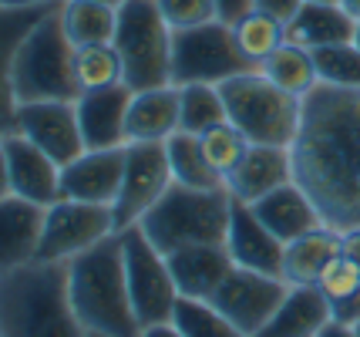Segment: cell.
I'll return each instance as SVG.
<instances>
[{"label":"cell","instance_id":"cell-41","mask_svg":"<svg viewBox=\"0 0 360 337\" xmlns=\"http://www.w3.org/2000/svg\"><path fill=\"white\" fill-rule=\"evenodd\" d=\"M139 337H186L175 324H155V327H145Z\"/></svg>","mask_w":360,"mask_h":337},{"label":"cell","instance_id":"cell-6","mask_svg":"<svg viewBox=\"0 0 360 337\" xmlns=\"http://www.w3.org/2000/svg\"><path fill=\"white\" fill-rule=\"evenodd\" d=\"M226 115L252 145H283L290 148L300 129L303 98L286 95L263 71H246L219 84Z\"/></svg>","mask_w":360,"mask_h":337},{"label":"cell","instance_id":"cell-42","mask_svg":"<svg viewBox=\"0 0 360 337\" xmlns=\"http://www.w3.org/2000/svg\"><path fill=\"white\" fill-rule=\"evenodd\" d=\"M316 337H357V331H354V327H347V324L330 321L327 327H323V331H320Z\"/></svg>","mask_w":360,"mask_h":337},{"label":"cell","instance_id":"cell-13","mask_svg":"<svg viewBox=\"0 0 360 337\" xmlns=\"http://www.w3.org/2000/svg\"><path fill=\"white\" fill-rule=\"evenodd\" d=\"M172 165L165 142H128V162L125 179H122V193L115 199V229L122 233L128 226H135L155 206L172 186Z\"/></svg>","mask_w":360,"mask_h":337},{"label":"cell","instance_id":"cell-39","mask_svg":"<svg viewBox=\"0 0 360 337\" xmlns=\"http://www.w3.org/2000/svg\"><path fill=\"white\" fill-rule=\"evenodd\" d=\"M216 7H219V20L236 24L243 14H250L252 11V0H216Z\"/></svg>","mask_w":360,"mask_h":337},{"label":"cell","instance_id":"cell-40","mask_svg":"<svg viewBox=\"0 0 360 337\" xmlns=\"http://www.w3.org/2000/svg\"><path fill=\"white\" fill-rule=\"evenodd\" d=\"M347 260H354L360 267V226H354V229H344V250H340Z\"/></svg>","mask_w":360,"mask_h":337},{"label":"cell","instance_id":"cell-19","mask_svg":"<svg viewBox=\"0 0 360 337\" xmlns=\"http://www.w3.org/2000/svg\"><path fill=\"white\" fill-rule=\"evenodd\" d=\"M169 270L175 276V287L182 297H195V300H209L226 273L236 267L233 253L226 243H195V246H182L169 253Z\"/></svg>","mask_w":360,"mask_h":337},{"label":"cell","instance_id":"cell-14","mask_svg":"<svg viewBox=\"0 0 360 337\" xmlns=\"http://www.w3.org/2000/svg\"><path fill=\"white\" fill-rule=\"evenodd\" d=\"M0 196H24L41 206L61 203V165L31 139L4 132L0 139Z\"/></svg>","mask_w":360,"mask_h":337},{"label":"cell","instance_id":"cell-29","mask_svg":"<svg viewBox=\"0 0 360 337\" xmlns=\"http://www.w3.org/2000/svg\"><path fill=\"white\" fill-rule=\"evenodd\" d=\"M75 71H78L81 95L88 91H105L115 84H125V65L115 44H91V48H78L75 58Z\"/></svg>","mask_w":360,"mask_h":337},{"label":"cell","instance_id":"cell-16","mask_svg":"<svg viewBox=\"0 0 360 337\" xmlns=\"http://www.w3.org/2000/svg\"><path fill=\"white\" fill-rule=\"evenodd\" d=\"M47 209L24 196H0V273L37 260Z\"/></svg>","mask_w":360,"mask_h":337},{"label":"cell","instance_id":"cell-15","mask_svg":"<svg viewBox=\"0 0 360 337\" xmlns=\"http://www.w3.org/2000/svg\"><path fill=\"white\" fill-rule=\"evenodd\" d=\"M128 145L122 148H88L84 155L61 169V199L115 206L125 179Z\"/></svg>","mask_w":360,"mask_h":337},{"label":"cell","instance_id":"cell-22","mask_svg":"<svg viewBox=\"0 0 360 337\" xmlns=\"http://www.w3.org/2000/svg\"><path fill=\"white\" fill-rule=\"evenodd\" d=\"M344 250V233L333 226H316L310 233L286 243L283 250V280L290 287H316L320 276Z\"/></svg>","mask_w":360,"mask_h":337},{"label":"cell","instance_id":"cell-45","mask_svg":"<svg viewBox=\"0 0 360 337\" xmlns=\"http://www.w3.org/2000/svg\"><path fill=\"white\" fill-rule=\"evenodd\" d=\"M98 4H108V7H115V11H118V7H122L125 0H98Z\"/></svg>","mask_w":360,"mask_h":337},{"label":"cell","instance_id":"cell-9","mask_svg":"<svg viewBox=\"0 0 360 337\" xmlns=\"http://www.w3.org/2000/svg\"><path fill=\"white\" fill-rule=\"evenodd\" d=\"M122 250H125V276H128V293H131V307L139 327H155V324H172L175 304H179V287L169 270L165 253H158L152 240L145 236L139 223L122 229Z\"/></svg>","mask_w":360,"mask_h":337},{"label":"cell","instance_id":"cell-4","mask_svg":"<svg viewBox=\"0 0 360 337\" xmlns=\"http://www.w3.org/2000/svg\"><path fill=\"white\" fill-rule=\"evenodd\" d=\"M61 7H54L20 41L14 58L0 65L4 101L24 105V101H78L81 98L78 71H75L78 48L64 34Z\"/></svg>","mask_w":360,"mask_h":337},{"label":"cell","instance_id":"cell-27","mask_svg":"<svg viewBox=\"0 0 360 337\" xmlns=\"http://www.w3.org/2000/svg\"><path fill=\"white\" fill-rule=\"evenodd\" d=\"M165 152H169V165H172L175 182H182L188 189H219V186H226V179L216 172V165L205 155L199 135L175 132V135L165 139Z\"/></svg>","mask_w":360,"mask_h":337},{"label":"cell","instance_id":"cell-49","mask_svg":"<svg viewBox=\"0 0 360 337\" xmlns=\"http://www.w3.org/2000/svg\"><path fill=\"white\" fill-rule=\"evenodd\" d=\"M88 337H105V334H88Z\"/></svg>","mask_w":360,"mask_h":337},{"label":"cell","instance_id":"cell-23","mask_svg":"<svg viewBox=\"0 0 360 337\" xmlns=\"http://www.w3.org/2000/svg\"><path fill=\"white\" fill-rule=\"evenodd\" d=\"M182 125V91L175 84L135 91L128 108V142H165Z\"/></svg>","mask_w":360,"mask_h":337},{"label":"cell","instance_id":"cell-33","mask_svg":"<svg viewBox=\"0 0 360 337\" xmlns=\"http://www.w3.org/2000/svg\"><path fill=\"white\" fill-rule=\"evenodd\" d=\"M314 54L316 75L323 84H337V88H360V48L354 41L347 44H330V48H316Z\"/></svg>","mask_w":360,"mask_h":337},{"label":"cell","instance_id":"cell-46","mask_svg":"<svg viewBox=\"0 0 360 337\" xmlns=\"http://www.w3.org/2000/svg\"><path fill=\"white\" fill-rule=\"evenodd\" d=\"M307 4H340V0H307Z\"/></svg>","mask_w":360,"mask_h":337},{"label":"cell","instance_id":"cell-31","mask_svg":"<svg viewBox=\"0 0 360 337\" xmlns=\"http://www.w3.org/2000/svg\"><path fill=\"white\" fill-rule=\"evenodd\" d=\"M172 324L186 337H246L229 317H222L209 300H195V297H179Z\"/></svg>","mask_w":360,"mask_h":337},{"label":"cell","instance_id":"cell-36","mask_svg":"<svg viewBox=\"0 0 360 337\" xmlns=\"http://www.w3.org/2000/svg\"><path fill=\"white\" fill-rule=\"evenodd\" d=\"M316 287L323 290V297H327V300H340V297H347V293H354V290L360 287V267L354 263V260H347L344 253H340V257L323 270V276H320V284H316Z\"/></svg>","mask_w":360,"mask_h":337},{"label":"cell","instance_id":"cell-47","mask_svg":"<svg viewBox=\"0 0 360 337\" xmlns=\"http://www.w3.org/2000/svg\"><path fill=\"white\" fill-rule=\"evenodd\" d=\"M354 44H357V48H360V20H357V37H354Z\"/></svg>","mask_w":360,"mask_h":337},{"label":"cell","instance_id":"cell-48","mask_svg":"<svg viewBox=\"0 0 360 337\" xmlns=\"http://www.w3.org/2000/svg\"><path fill=\"white\" fill-rule=\"evenodd\" d=\"M354 331H357V337H360V324H357V327H354Z\"/></svg>","mask_w":360,"mask_h":337},{"label":"cell","instance_id":"cell-35","mask_svg":"<svg viewBox=\"0 0 360 337\" xmlns=\"http://www.w3.org/2000/svg\"><path fill=\"white\" fill-rule=\"evenodd\" d=\"M158 11L172 31H192V27L219 20L216 0H158Z\"/></svg>","mask_w":360,"mask_h":337},{"label":"cell","instance_id":"cell-37","mask_svg":"<svg viewBox=\"0 0 360 337\" xmlns=\"http://www.w3.org/2000/svg\"><path fill=\"white\" fill-rule=\"evenodd\" d=\"M303 4H307V0H252V11L269 14L273 20H280L283 27H286V24H293V17L303 11Z\"/></svg>","mask_w":360,"mask_h":337},{"label":"cell","instance_id":"cell-5","mask_svg":"<svg viewBox=\"0 0 360 337\" xmlns=\"http://www.w3.org/2000/svg\"><path fill=\"white\" fill-rule=\"evenodd\" d=\"M229 209H233L229 186L188 189L182 182H172L169 193L139 220V226L158 253L169 257L175 250L195 246V243H226Z\"/></svg>","mask_w":360,"mask_h":337},{"label":"cell","instance_id":"cell-44","mask_svg":"<svg viewBox=\"0 0 360 337\" xmlns=\"http://www.w3.org/2000/svg\"><path fill=\"white\" fill-rule=\"evenodd\" d=\"M340 4H344V11H347V14H350V17H357V20H360V0H340Z\"/></svg>","mask_w":360,"mask_h":337},{"label":"cell","instance_id":"cell-1","mask_svg":"<svg viewBox=\"0 0 360 337\" xmlns=\"http://www.w3.org/2000/svg\"><path fill=\"white\" fill-rule=\"evenodd\" d=\"M293 152V182L333 229L360 226V88L316 84L303 98Z\"/></svg>","mask_w":360,"mask_h":337},{"label":"cell","instance_id":"cell-21","mask_svg":"<svg viewBox=\"0 0 360 337\" xmlns=\"http://www.w3.org/2000/svg\"><path fill=\"white\" fill-rule=\"evenodd\" d=\"M250 206H252V212L259 216V223L266 226L269 233L283 243H293L297 236L310 233V229H316V226H327L323 220H320L314 199L303 193L297 182H286V186H280V189L266 193L263 199L250 203Z\"/></svg>","mask_w":360,"mask_h":337},{"label":"cell","instance_id":"cell-43","mask_svg":"<svg viewBox=\"0 0 360 337\" xmlns=\"http://www.w3.org/2000/svg\"><path fill=\"white\" fill-rule=\"evenodd\" d=\"M41 4H54V0H4V7H41Z\"/></svg>","mask_w":360,"mask_h":337},{"label":"cell","instance_id":"cell-7","mask_svg":"<svg viewBox=\"0 0 360 337\" xmlns=\"http://www.w3.org/2000/svg\"><path fill=\"white\" fill-rule=\"evenodd\" d=\"M131 91L172 84V27L158 11V0H125L118 7V31L111 41Z\"/></svg>","mask_w":360,"mask_h":337},{"label":"cell","instance_id":"cell-26","mask_svg":"<svg viewBox=\"0 0 360 337\" xmlns=\"http://www.w3.org/2000/svg\"><path fill=\"white\" fill-rule=\"evenodd\" d=\"M61 24L75 48L111 44L115 31H118V11L108 4H98V0H64Z\"/></svg>","mask_w":360,"mask_h":337},{"label":"cell","instance_id":"cell-38","mask_svg":"<svg viewBox=\"0 0 360 337\" xmlns=\"http://www.w3.org/2000/svg\"><path fill=\"white\" fill-rule=\"evenodd\" d=\"M330 317L337 324H347V327H357L360 324V287L354 293H347L340 300H330Z\"/></svg>","mask_w":360,"mask_h":337},{"label":"cell","instance_id":"cell-8","mask_svg":"<svg viewBox=\"0 0 360 337\" xmlns=\"http://www.w3.org/2000/svg\"><path fill=\"white\" fill-rule=\"evenodd\" d=\"M259 71L236 44L233 24L212 20L192 31H172V84H222L226 78Z\"/></svg>","mask_w":360,"mask_h":337},{"label":"cell","instance_id":"cell-18","mask_svg":"<svg viewBox=\"0 0 360 337\" xmlns=\"http://www.w3.org/2000/svg\"><path fill=\"white\" fill-rule=\"evenodd\" d=\"M135 91L115 84L105 91H88L78 98V122L84 148H122L128 145V108Z\"/></svg>","mask_w":360,"mask_h":337},{"label":"cell","instance_id":"cell-2","mask_svg":"<svg viewBox=\"0 0 360 337\" xmlns=\"http://www.w3.org/2000/svg\"><path fill=\"white\" fill-rule=\"evenodd\" d=\"M0 337H88L71 304L68 263L31 260L0 273Z\"/></svg>","mask_w":360,"mask_h":337},{"label":"cell","instance_id":"cell-32","mask_svg":"<svg viewBox=\"0 0 360 337\" xmlns=\"http://www.w3.org/2000/svg\"><path fill=\"white\" fill-rule=\"evenodd\" d=\"M233 34H236V44L243 48V54L252 58L256 65H263L269 54L286 41V27L280 20H273L269 14H259V11H250V14L239 17L233 24Z\"/></svg>","mask_w":360,"mask_h":337},{"label":"cell","instance_id":"cell-28","mask_svg":"<svg viewBox=\"0 0 360 337\" xmlns=\"http://www.w3.org/2000/svg\"><path fill=\"white\" fill-rule=\"evenodd\" d=\"M259 71H263L276 88H283L286 95H297V98H307L316 84H320L314 54L307 48H300V44H293V41H283L280 48L259 65Z\"/></svg>","mask_w":360,"mask_h":337},{"label":"cell","instance_id":"cell-30","mask_svg":"<svg viewBox=\"0 0 360 337\" xmlns=\"http://www.w3.org/2000/svg\"><path fill=\"white\" fill-rule=\"evenodd\" d=\"M179 91H182V125H179V132L202 135L212 125L229 122L219 84H182Z\"/></svg>","mask_w":360,"mask_h":337},{"label":"cell","instance_id":"cell-17","mask_svg":"<svg viewBox=\"0 0 360 337\" xmlns=\"http://www.w3.org/2000/svg\"><path fill=\"white\" fill-rule=\"evenodd\" d=\"M226 246H229V253H233L239 267H250V270L269 273V276L283 280V250H286V243L276 240L266 226L259 223V216L252 212L250 203H243L236 196H233V209H229Z\"/></svg>","mask_w":360,"mask_h":337},{"label":"cell","instance_id":"cell-34","mask_svg":"<svg viewBox=\"0 0 360 337\" xmlns=\"http://www.w3.org/2000/svg\"><path fill=\"white\" fill-rule=\"evenodd\" d=\"M199 139H202V148H205V155H209V162L216 165V172L222 179L246 159V152H250V145H252L233 122H219V125H212L209 132H202Z\"/></svg>","mask_w":360,"mask_h":337},{"label":"cell","instance_id":"cell-25","mask_svg":"<svg viewBox=\"0 0 360 337\" xmlns=\"http://www.w3.org/2000/svg\"><path fill=\"white\" fill-rule=\"evenodd\" d=\"M330 317V300L320 287H290L280 310L256 337H316Z\"/></svg>","mask_w":360,"mask_h":337},{"label":"cell","instance_id":"cell-24","mask_svg":"<svg viewBox=\"0 0 360 337\" xmlns=\"http://www.w3.org/2000/svg\"><path fill=\"white\" fill-rule=\"evenodd\" d=\"M357 37V17L344 11V4H303V11L286 24V41L316 51L330 44H347Z\"/></svg>","mask_w":360,"mask_h":337},{"label":"cell","instance_id":"cell-3","mask_svg":"<svg viewBox=\"0 0 360 337\" xmlns=\"http://www.w3.org/2000/svg\"><path fill=\"white\" fill-rule=\"evenodd\" d=\"M68 280H71V304L78 310L81 324L88 327V334H141L131 293H128L122 233H111L108 240L84 250L81 257L68 260Z\"/></svg>","mask_w":360,"mask_h":337},{"label":"cell","instance_id":"cell-12","mask_svg":"<svg viewBox=\"0 0 360 337\" xmlns=\"http://www.w3.org/2000/svg\"><path fill=\"white\" fill-rule=\"evenodd\" d=\"M4 132L31 139L61 169L88 152L81 139L78 101H24L14 108L11 118H4Z\"/></svg>","mask_w":360,"mask_h":337},{"label":"cell","instance_id":"cell-20","mask_svg":"<svg viewBox=\"0 0 360 337\" xmlns=\"http://www.w3.org/2000/svg\"><path fill=\"white\" fill-rule=\"evenodd\" d=\"M286 182H293V152L283 145H250L246 159L226 176L229 193L243 203H256Z\"/></svg>","mask_w":360,"mask_h":337},{"label":"cell","instance_id":"cell-10","mask_svg":"<svg viewBox=\"0 0 360 337\" xmlns=\"http://www.w3.org/2000/svg\"><path fill=\"white\" fill-rule=\"evenodd\" d=\"M115 229V209L98 206V203H78V199H61L47 209L44 236H41V250L37 260L47 263H68V260L81 257L84 250L98 246L108 240Z\"/></svg>","mask_w":360,"mask_h":337},{"label":"cell","instance_id":"cell-11","mask_svg":"<svg viewBox=\"0 0 360 337\" xmlns=\"http://www.w3.org/2000/svg\"><path fill=\"white\" fill-rule=\"evenodd\" d=\"M286 293H290L286 280L236 263L233 270L226 273L219 290L209 297V304L216 307L222 317H229L246 337H256L269 324V317L280 310Z\"/></svg>","mask_w":360,"mask_h":337}]
</instances>
